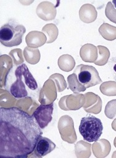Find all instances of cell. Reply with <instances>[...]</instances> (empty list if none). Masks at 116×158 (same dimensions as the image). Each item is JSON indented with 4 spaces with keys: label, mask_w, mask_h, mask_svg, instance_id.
Wrapping results in <instances>:
<instances>
[{
    "label": "cell",
    "mask_w": 116,
    "mask_h": 158,
    "mask_svg": "<svg viewBox=\"0 0 116 158\" xmlns=\"http://www.w3.org/2000/svg\"><path fill=\"white\" fill-rule=\"evenodd\" d=\"M42 134L33 115L17 107H1V157H28Z\"/></svg>",
    "instance_id": "6da1fadb"
},
{
    "label": "cell",
    "mask_w": 116,
    "mask_h": 158,
    "mask_svg": "<svg viewBox=\"0 0 116 158\" xmlns=\"http://www.w3.org/2000/svg\"><path fill=\"white\" fill-rule=\"evenodd\" d=\"M8 74L14 78L7 75L4 81V87L15 98H25L30 91H34L38 89V83L26 64L17 65L14 70L12 68Z\"/></svg>",
    "instance_id": "7a4b0ae2"
},
{
    "label": "cell",
    "mask_w": 116,
    "mask_h": 158,
    "mask_svg": "<svg viewBox=\"0 0 116 158\" xmlns=\"http://www.w3.org/2000/svg\"><path fill=\"white\" fill-rule=\"evenodd\" d=\"M25 31V27L23 25L19 24L13 20H10L1 27V43L6 47L18 46L21 44L22 36Z\"/></svg>",
    "instance_id": "3957f363"
},
{
    "label": "cell",
    "mask_w": 116,
    "mask_h": 158,
    "mask_svg": "<svg viewBox=\"0 0 116 158\" xmlns=\"http://www.w3.org/2000/svg\"><path fill=\"white\" fill-rule=\"evenodd\" d=\"M102 130L101 120L93 115H89L81 120L79 131L85 141L88 142L97 141L101 136Z\"/></svg>",
    "instance_id": "277c9868"
},
{
    "label": "cell",
    "mask_w": 116,
    "mask_h": 158,
    "mask_svg": "<svg viewBox=\"0 0 116 158\" xmlns=\"http://www.w3.org/2000/svg\"><path fill=\"white\" fill-rule=\"evenodd\" d=\"M78 81L86 89L102 83L98 72L95 67L91 65L80 64L74 71Z\"/></svg>",
    "instance_id": "5b68a950"
},
{
    "label": "cell",
    "mask_w": 116,
    "mask_h": 158,
    "mask_svg": "<svg viewBox=\"0 0 116 158\" xmlns=\"http://www.w3.org/2000/svg\"><path fill=\"white\" fill-rule=\"evenodd\" d=\"M57 128L62 139L70 144H73L77 141V137L74 128L73 120L71 117L67 115L60 117Z\"/></svg>",
    "instance_id": "8992f818"
},
{
    "label": "cell",
    "mask_w": 116,
    "mask_h": 158,
    "mask_svg": "<svg viewBox=\"0 0 116 158\" xmlns=\"http://www.w3.org/2000/svg\"><path fill=\"white\" fill-rule=\"evenodd\" d=\"M85 101L84 94L74 93L62 97L59 101V106L64 110H76L83 107Z\"/></svg>",
    "instance_id": "52a82bcc"
},
{
    "label": "cell",
    "mask_w": 116,
    "mask_h": 158,
    "mask_svg": "<svg viewBox=\"0 0 116 158\" xmlns=\"http://www.w3.org/2000/svg\"><path fill=\"white\" fill-rule=\"evenodd\" d=\"M54 104H41L33 113V115L41 129L46 127L52 118Z\"/></svg>",
    "instance_id": "ba28073f"
},
{
    "label": "cell",
    "mask_w": 116,
    "mask_h": 158,
    "mask_svg": "<svg viewBox=\"0 0 116 158\" xmlns=\"http://www.w3.org/2000/svg\"><path fill=\"white\" fill-rule=\"evenodd\" d=\"M57 88L54 81L51 79L46 80L39 92V102L41 104H50L57 98Z\"/></svg>",
    "instance_id": "9c48e42d"
},
{
    "label": "cell",
    "mask_w": 116,
    "mask_h": 158,
    "mask_svg": "<svg viewBox=\"0 0 116 158\" xmlns=\"http://www.w3.org/2000/svg\"><path fill=\"white\" fill-rule=\"evenodd\" d=\"M56 148V144L49 138L41 136L37 142L33 153V157H41L50 153Z\"/></svg>",
    "instance_id": "30bf717a"
},
{
    "label": "cell",
    "mask_w": 116,
    "mask_h": 158,
    "mask_svg": "<svg viewBox=\"0 0 116 158\" xmlns=\"http://www.w3.org/2000/svg\"><path fill=\"white\" fill-rule=\"evenodd\" d=\"M37 15L43 20L49 21L54 19L56 15V6L49 1L40 2L36 9Z\"/></svg>",
    "instance_id": "8fae6325"
},
{
    "label": "cell",
    "mask_w": 116,
    "mask_h": 158,
    "mask_svg": "<svg viewBox=\"0 0 116 158\" xmlns=\"http://www.w3.org/2000/svg\"><path fill=\"white\" fill-rule=\"evenodd\" d=\"M86 101L83 105L84 110L88 113L97 114L101 110L102 101L98 95L91 92H88L85 94Z\"/></svg>",
    "instance_id": "7c38bea8"
},
{
    "label": "cell",
    "mask_w": 116,
    "mask_h": 158,
    "mask_svg": "<svg viewBox=\"0 0 116 158\" xmlns=\"http://www.w3.org/2000/svg\"><path fill=\"white\" fill-rule=\"evenodd\" d=\"M27 46L32 48H38L42 46L47 41V38L44 33L39 31H30L25 37Z\"/></svg>",
    "instance_id": "4fadbf2b"
},
{
    "label": "cell",
    "mask_w": 116,
    "mask_h": 158,
    "mask_svg": "<svg viewBox=\"0 0 116 158\" xmlns=\"http://www.w3.org/2000/svg\"><path fill=\"white\" fill-rule=\"evenodd\" d=\"M97 12L95 7L91 4L82 5L79 10V17L80 20L86 23L94 22L97 18Z\"/></svg>",
    "instance_id": "5bb4252c"
},
{
    "label": "cell",
    "mask_w": 116,
    "mask_h": 158,
    "mask_svg": "<svg viewBox=\"0 0 116 158\" xmlns=\"http://www.w3.org/2000/svg\"><path fill=\"white\" fill-rule=\"evenodd\" d=\"M111 146L109 141L105 139H97L92 145V151L95 157L103 158L106 157L110 152Z\"/></svg>",
    "instance_id": "9a60e30c"
},
{
    "label": "cell",
    "mask_w": 116,
    "mask_h": 158,
    "mask_svg": "<svg viewBox=\"0 0 116 158\" xmlns=\"http://www.w3.org/2000/svg\"><path fill=\"white\" fill-rule=\"evenodd\" d=\"M97 55V48L92 44H85L80 48V56L81 59L86 62H94Z\"/></svg>",
    "instance_id": "2e32d148"
},
{
    "label": "cell",
    "mask_w": 116,
    "mask_h": 158,
    "mask_svg": "<svg viewBox=\"0 0 116 158\" xmlns=\"http://www.w3.org/2000/svg\"><path fill=\"white\" fill-rule=\"evenodd\" d=\"M91 144L84 141H79L75 144V155L78 158H88L91 156Z\"/></svg>",
    "instance_id": "e0dca14e"
},
{
    "label": "cell",
    "mask_w": 116,
    "mask_h": 158,
    "mask_svg": "<svg viewBox=\"0 0 116 158\" xmlns=\"http://www.w3.org/2000/svg\"><path fill=\"white\" fill-rule=\"evenodd\" d=\"M23 52L25 60L30 64L35 65L40 60V52L38 48L27 46L24 48Z\"/></svg>",
    "instance_id": "ac0fdd59"
},
{
    "label": "cell",
    "mask_w": 116,
    "mask_h": 158,
    "mask_svg": "<svg viewBox=\"0 0 116 158\" xmlns=\"http://www.w3.org/2000/svg\"><path fill=\"white\" fill-rule=\"evenodd\" d=\"M57 64L60 70L64 72H70L74 68L75 62L72 56L69 54H63L59 57Z\"/></svg>",
    "instance_id": "d6986e66"
},
{
    "label": "cell",
    "mask_w": 116,
    "mask_h": 158,
    "mask_svg": "<svg viewBox=\"0 0 116 158\" xmlns=\"http://www.w3.org/2000/svg\"><path fill=\"white\" fill-rule=\"evenodd\" d=\"M100 35L106 40L113 41L116 39V27L107 23H103L99 28Z\"/></svg>",
    "instance_id": "ffe728a7"
},
{
    "label": "cell",
    "mask_w": 116,
    "mask_h": 158,
    "mask_svg": "<svg viewBox=\"0 0 116 158\" xmlns=\"http://www.w3.org/2000/svg\"><path fill=\"white\" fill-rule=\"evenodd\" d=\"M42 32L44 33L47 38V43L54 42L58 36L59 30L56 25L54 23L46 24L42 28Z\"/></svg>",
    "instance_id": "44dd1931"
},
{
    "label": "cell",
    "mask_w": 116,
    "mask_h": 158,
    "mask_svg": "<svg viewBox=\"0 0 116 158\" xmlns=\"http://www.w3.org/2000/svg\"><path fill=\"white\" fill-rule=\"evenodd\" d=\"M68 88L75 93H78L86 90V88L78 81L77 75L73 73L67 77Z\"/></svg>",
    "instance_id": "7402d4cb"
},
{
    "label": "cell",
    "mask_w": 116,
    "mask_h": 158,
    "mask_svg": "<svg viewBox=\"0 0 116 158\" xmlns=\"http://www.w3.org/2000/svg\"><path fill=\"white\" fill-rule=\"evenodd\" d=\"M98 55L96 60L94 62V64L99 66L104 65L108 61L110 57V52L107 48L104 46H97Z\"/></svg>",
    "instance_id": "603a6c76"
},
{
    "label": "cell",
    "mask_w": 116,
    "mask_h": 158,
    "mask_svg": "<svg viewBox=\"0 0 116 158\" xmlns=\"http://www.w3.org/2000/svg\"><path fill=\"white\" fill-rule=\"evenodd\" d=\"M100 91L102 94L108 96H116V81H108L103 82L100 87Z\"/></svg>",
    "instance_id": "cb8c5ba5"
},
{
    "label": "cell",
    "mask_w": 116,
    "mask_h": 158,
    "mask_svg": "<svg viewBox=\"0 0 116 158\" xmlns=\"http://www.w3.org/2000/svg\"><path fill=\"white\" fill-rule=\"evenodd\" d=\"M49 79H51L56 84L57 92H61L67 88V83L62 75L60 73H54L51 75Z\"/></svg>",
    "instance_id": "d4e9b609"
},
{
    "label": "cell",
    "mask_w": 116,
    "mask_h": 158,
    "mask_svg": "<svg viewBox=\"0 0 116 158\" xmlns=\"http://www.w3.org/2000/svg\"><path fill=\"white\" fill-rule=\"evenodd\" d=\"M9 56L12 57L13 64L15 66L23 64L24 59L22 56V51L20 49H14L9 52Z\"/></svg>",
    "instance_id": "484cf974"
},
{
    "label": "cell",
    "mask_w": 116,
    "mask_h": 158,
    "mask_svg": "<svg viewBox=\"0 0 116 158\" xmlns=\"http://www.w3.org/2000/svg\"><path fill=\"white\" fill-rule=\"evenodd\" d=\"M104 113L106 116L112 119L116 117V99H113L107 102L105 107Z\"/></svg>",
    "instance_id": "4316f807"
},
{
    "label": "cell",
    "mask_w": 116,
    "mask_h": 158,
    "mask_svg": "<svg viewBox=\"0 0 116 158\" xmlns=\"http://www.w3.org/2000/svg\"><path fill=\"white\" fill-rule=\"evenodd\" d=\"M105 14L107 18L111 22L116 23V9L114 7L112 2L109 1L107 2L106 9Z\"/></svg>",
    "instance_id": "83f0119b"
},
{
    "label": "cell",
    "mask_w": 116,
    "mask_h": 158,
    "mask_svg": "<svg viewBox=\"0 0 116 158\" xmlns=\"http://www.w3.org/2000/svg\"><path fill=\"white\" fill-rule=\"evenodd\" d=\"M111 72L113 75V77L116 81V56L112 58L109 62Z\"/></svg>",
    "instance_id": "f1b7e54d"
},
{
    "label": "cell",
    "mask_w": 116,
    "mask_h": 158,
    "mask_svg": "<svg viewBox=\"0 0 116 158\" xmlns=\"http://www.w3.org/2000/svg\"><path fill=\"white\" fill-rule=\"evenodd\" d=\"M112 128L114 130L116 131V118H115L112 123Z\"/></svg>",
    "instance_id": "f546056e"
},
{
    "label": "cell",
    "mask_w": 116,
    "mask_h": 158,
    "mask_svg": "<svg viewBox=\"0 0 116 158\" xmlns=\"http://www.w3.org/2000/svg\"><path fill=\"white\" fill-rule=\"evenodd\" d=\"M112 4L114 5V7L116 8V0L112 1Z\"/></svg>",
    "instance_id": "4dcf8cb0"
},
{
    "label": "cell",
    "mask_w": 116,
    "mask_h": 158,
    "mask_svg": "<svg viewBox=\"0 0 116 158\" xmlns=\"http://www.w3.org/2000/svg\"><path fill=\"white\" fill-rule=\"evenodd\" d=\"M112 157H113V158H114V157H116V151L114 152L113 155L112 156Z\"/></svg>",
    "instance_id": "1f68e13d"
},
{
    "label": "cell",
    "mask_w": 116,
    "mask_h": 158,
    "mask_svg": "<svg viewBox=\"0 0 116 158\" xmlns=\"http://www.w3.org/2000/svg\"><path fill=\"white\" fill-rule=\"evenodd\" d=\"M114 146L116 148V137L115 138L114 141Z\"/></svg>",
    "instance_id": "d6a6232c"
}]
</instances>
